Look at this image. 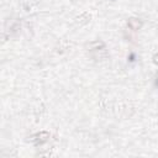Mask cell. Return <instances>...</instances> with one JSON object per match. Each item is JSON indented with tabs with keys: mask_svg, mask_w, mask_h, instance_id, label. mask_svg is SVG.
Wrapping results in <instances>:
<instances>
[{
	"mask_svg": "<svg viewBox=\"0 0 158 158\" xmlns=\"http://www.w3.org/2000/svg\"><path fill=\"white\" fill-rule=\"evenodd\" d=\"M127 26H128L131 30L137 31V30H139V28L143 26V22H142V20H141V19L131 17V19H128V21H127Z\"/></svg>",
	"mask_w": 158,
	"mask_h": 158,
	"instance_id": "obj_1",
	"label": "cell"
},
{
	"mask_svg": "<svg viewBox=\"0 0 158 158\" xmlns=\"http://www.w3.org/2000/svg\"><path fill=\"white\" fill-rule=\"evenodd\" d=\"M35 137L36 138H32V141L35 142V144H42V143L47 142V139L49 138V133L46 132V131H42L40 133H36Z\"/></svg>",
	"mask_w": 158,
	"mask_h": 158,
	"instance_id": "obj_2",
	"label": "cell"
},
{
	"mask_svg": "<svg viewBox=\"0 0 158 158\" xmlns=\"http://www.w3.org/2000/svg\"><path fill=\"white\" fill-rule=\"evenodd\" d=\"M86 48L89 51H99V49H104L105 48V43L102 41H93L90 43L86 44Z\"/></svg>",
	"mask_w": 158,
	"mask_h": 158,
	"instance_id": "obj_3",
	"label": "cell"
},
{
	"mask_svg": "<svg viewBox=\"0 0 158 158\" xmlns=\"http://www.w3.org/2000/svg\"><path fill=\"white\" fill-rule=\"evenodd\" d=\"M153 63H154V64H158V53H156V54L153 56Z\"/></svg>",
	"mask_w": 158,
	"mask_h": 158,
	"instance_id": "obj_4",
	"label": "cell"
},
{
	"mask_svg": "<svg viewBox=\"0 0 158 158\" xmlns=\"http://www.w3.org/2000/svg\"><path fill=\"white\" fill-rule=\"evenodd\" d=\"M156 84L158 85V73H157V75H156Z\"/></svg>",
	"mask_w": 158,
	"mask_h": 158,
	"instance_id": "obj_5",
	"label": "cell"
}]
</instances>
